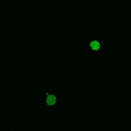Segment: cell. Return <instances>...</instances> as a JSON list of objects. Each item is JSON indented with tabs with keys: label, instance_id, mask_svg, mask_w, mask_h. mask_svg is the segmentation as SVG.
I'll return each instance as SVG.
<instances>
[{
	"label": "cell",
	"instance_id": "obj_1",
	"mask_svg": "<svg viewBox=\"0 0 131 131\" xmlns=\"http://www.w3.org/2000/svg\"><path fill=\"white\" fill-rule=\"evenodd\" d=\"M102 47H103L102 42L98 40L95 39L90 42L89 50L90 51H91L92 52H99L102 49Z\"/></svg>",
	"mask_w": 131,
	"mask_h": 131
},
{
	"label": "cell",
	"instance_id": "obj_2",
	"mask_svg": "<svg viewBox=\"0 0 131 131\" xmlns=\"http://www.w3.org/2000/svg\"><path fill=\"white\" fill-rule=\"evenodd\" d=\"M56 97L54 95H49L46 98V103L48 104V106H52L53 105H55L56 103Z\"/></svg>",
	"mask_w": 131,
	"mask_h": 131
}]
</instances>
